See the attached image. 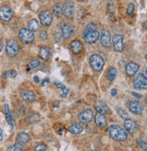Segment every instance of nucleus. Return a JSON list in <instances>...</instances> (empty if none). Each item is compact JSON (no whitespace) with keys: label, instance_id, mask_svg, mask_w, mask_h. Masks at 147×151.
<instances>
[{"label":"nucleus","instance_id":"nucleus-1","mask_svg":"<svg viewBox=\"0 0 147 151\" xmlns=\"http://www.w3.org/2000/svg\"><path fill=\"white\" fill-rule=\"evenodd\" d=\"M99 37V32L97 28V26L95 24H89L86 27L84 33H83V38L88 43H94Z\"/></svg>","mask_w":147,"mask_h":151},{"label":"nucleus","instance_id":"nucleus-2","mask_svg":"<svg viewBox=\"0 0 147 151\" xmlns=\"http://www.w3.org/2000/svg\"><path fill=\"white\" fill-rule=\"evenodd\" d=\"M109 137L115 141L122 142L127 138V132L118 125H111L108 129Z\"/></svg>","mask_w":147,"mask_h":151},{"label":"nucleus","instance_id":"nucleus-3","mask_svg":"<svg viewBox=\"0 0 147 151\" xmlns=\"http://www.w3.org/2000/svg\"><path fill=\"white\" fill-rule=\"evenodd\" d=\"M5 52L9 57H15L19 53V46L15 40L10 39L7 41V45H5Z\"/></svg>","mask_w":147,"mask_h":151},{"label":"nucleus","instance_id":"nucleus-4","mask_svg":"<svg viewBox=\"0 0 147 151\" xmlns=\"http://www.w3.org/2000/svg\"><path fill=\"white\" fill-rule=\"evenodd\" d=\"M18 35L20 40L24 43H31L34 41V34L30 29L22 28L18 33Z\"/></svg>","mask_w":147,"mask_h":151},{"label":"nucleus","instance_id":"nucleus-5","mask_svg":"<svg viewBox=\"0 0 147 151\" xmlns=\"http://www.w3.org/2000/svg\"><path fill=\"white\" fill-rule=\"evenodd\" d=\"M89 64L94 71H101L104 67V60L99 54H93L89 59Z\"/></svg>","mask_w":147,"mask_h":151},{"label":"nucleus","instance_id":"nucleus-6","mask_svg":"<svg viewBox=\"0 0 147 151\" xmlns=\"http://www.w3.org/2000/svg\"><path fill=\"white\" fill-rule=\"evenodd\" d=\"M134 87L137 90H147V78L144 74H138L134 81Z\"/></svg>","mask_w":147,"mask_h":151},{"label":"nucleus","instance_id":"nucleus-7","mask_svg":"<svg viewBox=\"0 0 147 151\" xmlns=\"http://www.w3.org/2000/svg\"><path fill=\"white\" fill-rule=\"evenodd\" d=\"M39 18H40L41 24L44 26H50L52 22V15L51 12L48 10L41 12L39 15Z\"/></svg>","mask_w":147,"mask_h":151},{"label":"nucleus","instance_id":"nucleus-8","mask_svg":"<svg viewBox=\"0 0 147 151\" xmlns=\"http://www.w3.org/2000/svg\"><path fill=\"white\" fill-rule=\"evenodd\" d=\"M60 31H62V35L64 39H69L74 34V30H73V27L70 26V24L67 23H62L60 24Z\"/></svg>","mask_w":147,"mask_h":151},{"label":"nucleus","instance_id":"nucleus-9","mask_svg":"<svg viewBox=\"0 0 147 151\" xmlns=\"http://www.w3.org/2000/svg\"><path fill=\"white\" fill-rule=\"evenodd\" d=\"M93 111L88 109V110H85L84 111L81 112L79 114V121L82 122V123H89L90 121H92L93 119Z\"/></svg>","mask_w":147,"mask_h":151},{"label":"nucleus","instance_id":"nucleus-10","mask_svg":"<svg viewBox=\"0 0 147 151\" xmlns=\"http://www.w3.org/2000/svg\"><path fill=\"white\" fill-rule=\"evenodd\" d=\"M113 45L114 49L116 52H122L125 48L124 45V38L121 35H115L113 37Z\"/></svg>","mask_w":147,"mask_h":151},{"label":"nucleus","instance_id":"nucleus-11","mask_svg":"<svg viewBox=\"0 0 147 151\" xmlns=\"http://www.w3.org/2000/svg\"><path fill=\"white\" fill-rule=\"evenodd\" d=\"M12 16H13V11L9 7H0V19L5 21V22H8L11 20Z\"/></svg>","mask_w":147,"mask_h":151},{"label":"nucleus","instance_id":"nucleus-12","mask_svg":"<svg viewBox=\"0 0 147 151\" xmlns=\"http://www.w3.org/2000/svg\"><path fill=\"white\" fill-rule=\"evenodd\" d=\"M128 108H129V110L132 113H134V114H136V115L142 114V112L144 110L143 105L141 104L139 102H137V100H133V102H131L129 103Z\"/></svg>","mask_w":147,"mask_h":151},{"label":"nucleus","instance_id":"nucleus-13","mask_svg":"<svg viewBox=\"0 0 147 151\" xmlns=\"http://www.w3.org/2000/svg\"><path fill=\"white\" fill-rule=\"evenodd\" d=\"M100 43L104 47H110L111 45V37H110V33L108 30L104 29L100 35Z\"/></svg>","mask_w":147,"mask_h":151},{"label":"nucleus","instance_id":"nucleus-14","mask_svg":"<svg viewBox=\"0 0 147 151\" xmlns=\"http://www.w3.org/2000/svg\"><path fill=\"white\" fill-rule=\"evenodd\" d=\"M73 14H74V4L72 1L69 0L63 5V15L67 18H70L72 17Z\"/></svg>","mask_w":147,"mask_h":151},{"label":"nucleus","instance_id":"nucleus-15","mask_svg":"<svg viewBox=\"0 0 147 151\" xmlns=\"http://www.w3.org/2000/svg\"><path fill=\"white\" fill-rule=\"evenodd\" d=\"M124 126L126 129V131L130 134H134L137 130V124L136 122L133 121L131 118H126L125 121Z\"/></svg>","mask_w":147,"mask_h":151},{"label":"nucleus","instance_id":"nucleus-16","mask_svg":"<svg viewBox=\"0 0 147 151\" xmlns=\"http://www.w3.org/2000/svg\"><path fill=\"white\" fill-rule=\"evenodd\" d=\"M139 70V65L136 62H129L126 66V72L128 76H134Z\"/></svg>","mask_w":147,"mask_h":151},{"label":"nucleus","instance_id":"nucleus-17","mask_svg":"<svg viewBox=\"0 0 147 151\" xmlns=\"http://www.w3.org/2000/svg\"><path fill=\"white\" fill-rule=\"evenodd\" d=\"M70 51L72 53H79L82 51V49H83L81 42L79 41V40H73L70 43Z\"/></svg>","mask_w":147,"mask_h":151},{"label":"nucleus","instance_id":"nucleus-18","mask_svg":"<svg viewBox=\"0 0 147 151\" xmlns=\"http://www.w3.org/2000/svg\"><path fill=\"white\" fill-rule=\"evenodd\" d=\"M21 98L26 102H33L35 100V94L31 91H23L21 92Z\"/></svg>","mask_w":147,"mask_h":151},{"label":"nucleus","instance_id":"nucleus-19","mask_svg":"<svg viewBox=\"0 0 147 151\" xmlns=\"http://www.w3.org/2000/svg\"><path fill=\"white\" fill-rule=\"evenodd\" d=\"M95 122L99 127H101V128L106 127L107 126V118L105 115L102 114V113L97 112L95 116Z\"/></svg>","mask_w":147,"mask_h":151},{"label":"nucleus","instance_id":"nucleus-20","mask_svg":"<svg viewBox=\"0 0 147 151\" xmlns=\"http://www.w3.org/2000/svg\"><path fill=\"white\" fill-rule=\"evenodd\" d=\"M52 55L51 49L47 46H42L39 50V56L42 60H48Z\"/></svg>","mask_w":147,"mask_h":151},{"label":"nucleus","instance_id":"nucleus-21","mask_svg":"<svg viewBox=\"0 0 147 151\" xmlns=\"http://www.w3.org/2000/svg\"><path fill=\"white\" fill-rule=\"evenodd\" d=\"M69 131L70 132V133L74 134V135H79L83 131V127L79 123H74V124H72V125L70 126Z\"/></svg>","mask_w":147,"mask_h":151},{"label":"nucleus","instance_id":"nucleus-22","mask_svg":"<svg viewBox=\"0 0 147 151\" xmlns=\"http://www.w3.org/2000/svg\"><path fill=\"white\" fill-rule=\"evenodd\" d=\"M95 109L97 112L99 113H102V114H105L108 111V109H107V106L106 103H104L103 102H99L95 104Z\"/></svg>","mask_w":147,"mask_h":151},{"label":"nucleus","instance_id":"nucleus-23","mask_svg":"<svg viewBox=\"0 0 147 151\" xmlns=\"http://www.w3.org/2000/svg\"><path fill=\"white\" fill-rule=\"evenodd\" d=\"M53 15L57 17H60L63 13V5L62 3H56L53 5Z\"/></svg>","mask_w":147,"mask_h":151},{"label":"nucleus","instance_id":"nucleus-24","mask_svg":"<svg viewBox=\"0 0 147 151\" xmlns=\"http://www.w3.org/2000/svg\"><path fill=\"white\" fill-rule=\"evenodd\" d=\"M30 140V136L27 133H24V132H22V133L18 134L17 136V141L20 144H26Z\"/></svg>","mask_w":147,"mask_h":151},{"label":"nucleus","instance_id":"nucleus-25","mask_svg":"<svg viewBox=\"0 0 147 151\" xmlns=\"http://www.w3.org/2000/svg\"><path fill=\"white\" fill-rule=\"evenodd\" d=\"M28 29H30L32 32H36L39 29V23L36 19H32L28 22Z\"/></svg>","mask_w":147,"mask_h":151},{"label":"nucleus","instance_id":"nucleus-26","mask_svg":"<svg viewBox=\"0 0 147 151\" xmlns=\"http://www.w3.org/2000/svg\"><path fill=\"white\" fill-rule=\"evenodd\" d=\"M5 118H7V123L11 126V128H13V122H12V118H11V114H10L9 107L7 104H5Z\"/></svg>","mask_w":147,"mask_h":151},{"label":"nucleus","instance_id":"nucleus-27","mask_svg":"<svg viewBox=\"0 0 147 151\" xmlns=\"http://www.w3.org/2000/svg\"><path fill=\"white\" fill-rule=\"evenodd\" d=\"M115 77H116V70L115 68L111 67L107 72V79L112 81L115 79Z\"/></svg>","mask_w":147,"mask_h":151},{"label":"nucleus","instance_id":"nucleus-28","mask_svg":"<svg viewBox=\"0 0 147 151\" xmlns=\"http://www.w3.org/2000/svg\"><path fill=\"white\" fill-rule=\"evenodd\" d=\"M28 121L32 124L37 123L40 121V115L37 114V113H32V114L28 117Z\"/></svg>","mask_w":147,"mask_h":151},{"label":"nucleus","instance_id":"nucleus-29","mask_svg":"<svg viewBox=\"0 0 147 151\" xmlns=\"http://www.w3.org/2000/svg\"><path fill=\"white\" fill-rule=\"evenodd\" d=\"M41 64V62L39 60H33L31 61L28 64V68H29V70H31V69H34L36 67H38L39 65Z\"/></svg>","mask_w":147,"mask_h":151},{"label":"nucleus","instance_id":"nucleus-30","mask_svg":"<svg viewBox=\"0 0 147 151\" xmlns=\"http://www.w3.org/2000/svg\"><path fill=\"white\" fill-rule=\"evenodd\" d=\"M8 151H23V146L20 143H16L9 148Z\"/></svg>","mask_w":147,"mask_h":151},{"label":"nucleus","instance_id":"nucleus-31","mask_svg":"<svg viewBox=\"0 0 147 151\" xmlns=\"http://www.w3.org/2000/svg\"><path fill=\"white\" fill-rule=\"evenodd\" d=\"M137 144L142 149H147V140L144 139V138H138Z\"/></svg>","mask_w":147,"mask_h":151},{"label":"nucleus","instance_id":"nucleus-32","mask_svg":"<svg viewBox=\"0 0 147 151\" xmlns=\"http://www.w3.org/2000/svg\"><path fill=\"white\" fill-rule=\"evenodd\" d=\"M16 74H17V72L15 70H10V71L7 72L4 74V77H5V78H7V77L8 78H15L16 76Z\"/></svg>","mask_w":147,"mask_h":151},{"label":"nucleus","instance_id":"nucleus-33","mask_svg":"<svg viewBox=\"0 0 147 151\" xmlns=\"http://www.w3.org/2000/svg\"><path fill=\"white\" fill-rule=\"evenodd\" d=\"M117 112H118V115L124 119H126L128 118V113L124 110V109H118L117 110Z\"/></svg>","mask_w":147,"mask_h":151},{"label":"nucleus","instance_id":"nucleus-34","mask_svg":"<svg viewBox=\"0 0 147 151\" xmlns=\"http://www.w3.org/2000/svg\"><path fill=\"white\" fill-rule=\"evenodd\" d=\"M134 5L132 3H130L129 5H128V7H127L126 13H127V15H128V16H133V14H134Z\"/></svg>","mask_w":147,"mask_h":151},{"label":"nucleus","instance_id":"nucleus-35","mask_svg":"<svg viewBox=\"0 0 147 151\" xmlns=\"http://www.w3.org/2000/svg\"><path fill=\"white\" fill-rule=\"evenodd\" d=\"M34 151H47V147L44 144H39L35 147Z\"/></svg>","mask_w":147,"mask_h":151},{"label":"nucleus","instance_id":"nucleus-36","mask_svg":"<svg viewBox=\"0 0 147 151\" xmlns=\"http://www.w3.org/2000/svg\"><path fill=\"white\" fill-rule=\"evenodd\" d=\"M39 36H40V38H41L42 41H45V40H47V38H48V34H47V32H46L45 30H42V31H41V33H40Z\"/></svg>","mask_w":147,"mask_h":151},{"label":"nucleus","instance_id":"nucleus-37","mask_svg":"<svg viewBox=\"0 0 147 151\" xmlns=\"http://www.w3.org/2000/svg\"><path fill=\"white\" fill-rule=\"evenodd\" d=\"M69 93V90L67 89V88H65V89L62 90V93L60 94V97H62V98H65L67 96V94Z\"/></svg>","mask_w":147,"mask_h":151},{"label":"nucleus","instance_id":"nucleus-38","mask_svg":"<svg viewBox=\"0 0 147 151\" xmlns=\"http://www.w3.org/2000/svg\"><path fill=\"white\" fill-rule=\"evenodd\" d=\"M54 85L56 87H58V88H60V89H62V90H63V89H65V88H66L62 83H55Z\"/></svg>","mask_w":147,"mask_h":151},{"label":"nucleus","instance_id":"nucleus-39","mask_svg":"<svg viewBox=\"0 0 147 151\" xmlns=\"http://www.w3.org/2000/svg\"><path fill=\"white\" fill-rule=\"evenodd\" d=\"M62 34H60V33H57L56 35H55V39H56V41L57 42H59L60 39H62Z\"/></svg>","mask_w":147,"mask_h":151},{"label":"nucleus","instance_id":"nucleus-40","mask_svg":"<svg viewBox=\"0 0 147 151\" xmlns=\"http://www.w3.org/2000/svg\"><path fill=\"white\" fill-rule=\"evenodd\" d=\"M132 94H133L134 97H136V98H137V99H141V98H142V95H141V94L136 93V92H133Z\"/></svg>","mask_w":147,"mask_h":151},{"label":"nucleus","instance_id":"nucleus-41","mask_svg":"<svg viewBox=\"0 0 147 151\" xmlns=\"http://www.w3.org/2000/svg\"><path fill=\"white\" fill-rule=\"evenodd\" d=\"M116 94H117V91H116L115 89H113V90L111 91V95H112V96H116Z\"/></svg>","mask_w":147,"mask_h":151},{"label":"nucleus","instance_id":"nucleus-42","mask_svg":"<svg viewBox=\"0 0 147 151\" xmlns=\"http://www.w3.org/2000/svg\"><path fill=\"white\" fill-rule=\"evenodd\" d=\"M143 74H144V76L147 78V67H145L144 69V72H143Z\"/></svg>","mask_w":147,"mask_h":151},{"label":"nucleus","instance_id":"nucleus-43","mask_svg":"<svg viewBox=\"0 0 147 151\" xmlns=\"http://www.w3.org/2000/svg\"><path fill=\"white\" fill-rule=\"evenodd\" d=\"M3 140V130L0 129V141Z\"/></svg>","mask_w":147,"mask_h":151},{"label":"nucleus","instance_id":"nucleus-44","mask_svg":"<svg viewBox=\"0 0 147 151\" xmlns=\"http://www.w3.org/2000/svg\"><path fill=\"white\" fill-rule=\"evenodd\" d=\"M34 81H35L36 83H39V81H40V80H39V78H38L37 76H34Z\"/></svg>","mask_w":147,"mask_h":151},{"label":"nucleus","instance_id":"nucleus-45","mask_svg":"<svg viewBox=\"0 0 147 151\" xmlns=\"http://www.w3.org/2000/svg\"><path fill=\"white\" fill-rule=\"evenodd\" d=\"M46 83H49V79H44V81H42V86H44V84H45Z\"/></svg>","mask_w":147,"mask_h":151},{"label":"nucleus","instance_id":"nucleus-46","mask_svg":"<svg viewBox=\"0 0 147 151\" xmlns=\"http://www.w3.org/2000/svg\"><path fill=\"white\" fill-rule=\"evenodd\" d=\"M3 50V45H2V43H1V41H0V52H1Z\"/></svg>","mask_w":147,"mask_h":151},{"label":"nucleus","instance_id":"nucleus-47","mask_svg":"<svg viewBox=\"0 0 147 151\" xmlns=\"http://www.w3.org/2000/svg\"><path fill=\"white\" fill-rule=\"evenodd\" d=\"M58 104H59V102H54L53 103V107H58Z\"/></svg>","mask_w":147,"mask_h":151},{"label":"nucleus","instance_id":"nucleus-48","mask_svg":"<svg viewBox=\"0 0 147 151\" xmlns=\"http://www.w3.org/2000/svg\"><path fill=\"white\" fill-rule=\"evenodd\" d=\"M145 103L147 104V98H145Z\"/></svg>","mask_w":147,"mask_h":151},{"label":"nucleus","instance_id":"nucleus-49","mask_svg":"<svg viewBox=\"0 0 147 151\" xmlns=\"http://www.w3.org/2000/svg\"><path fill=\"white\" fill-rule=\"evenodd\" d=\"M145 60H146V61H147V54H146V55H145Z\"/></svg>","mask_w":147,"mask_h":151},{"label":"nucleus","instance_id":"nucleus-50","mask_svg":"<svg viewBox=\"0 0 147 151\" xmlns=\"http://www.w3.org/2000/svg\"><path fill=\"white\" fill-rule=\"evenodd\" d=\"M91 151H97L96 149H93V150H91Z\"/></svg>","mask_w":147,"mask_h":151},{"label":"nucleus","instance_id":"nucleus-51","mask_svg":"<svg viewBox=\"0 0 147 151\" xmlns=\"http://www.w3.org/2000/svg\"><path fill=\"white\" fill-rule=\"evenodd\" d=\"M79 1H84V0H79Z\"/></svg>","mask_w":147,"mask_h":151}]
</instances>
